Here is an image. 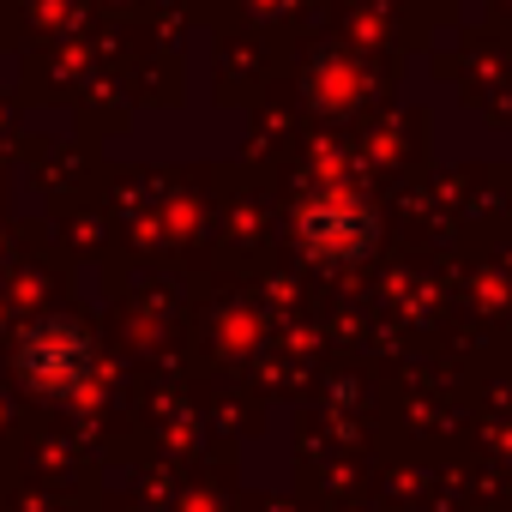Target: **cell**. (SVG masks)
I'll return each instance as SVG.
<instances>
[{
	"instance_id": "2",
	"label": "cell",
	"mask_w": 512,
	"mask_h": 512,
	"mask_svg": "<svg viewBox=\"0 0 512 512\" xmlns=\"http://www.w3.org/2000/svg\"><path fill=\"white\" fill-rule=\"evenodd\" d=\"M302 241L320 260H362L374 247V211L350 193H320L308 211H302Z\"/></svg>"
},
{
	"instance_id": "1",
	"label": "cell",
	"mask_w": 512,
	"mask_h": 512,
	"mask_svg": "<svg viewBox=\"0 0 512 512\" xmlns=\"http://www.w3.org/2000/svg\"><path fill=\"white\" fill-rule=\"evenodd\" d=\"M19 368H25V380H31L37 392H49V398H73V392L91 386V374H97V350H91V338H85L73 320H43V326L25 332Z\"/></svg>"
}]
</instances>
